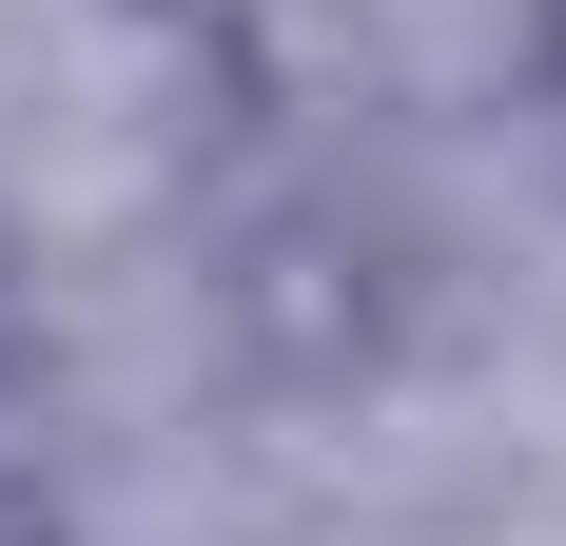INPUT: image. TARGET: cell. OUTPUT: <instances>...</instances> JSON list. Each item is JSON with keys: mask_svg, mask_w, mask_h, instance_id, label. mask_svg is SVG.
<instances>
[{"mask_svg": "<svg viewBox=\"0 0 566 546\" xmlns=\"http://www.w3.org/2000/svg\"><path fill=\"white\" fill-rule=\"evenodd\" d=\"M216 351L254 390H371L391 371V234L371 216H234L216 234Z\"/></svg>", "mask_w": 566, "mask_h": 546, "instance_id": "cell-1", "label": "cell"}, {"mask_svg": "<svg viewBox=\"0 0 566 546\" xmlns=\"http://www.w3.org/2000/svg\"><path fill=\"white\" fill-rule=\"evenodd\" d=\"M0 546H59V489H40V449L0 430Z\"/></svg>", "mask_w": 566, "mask_h": 546, "instance_id": "cell-2", "label": "cell"}, {"mask_svg": "<svg viewBox=\"0 0 566 546\" xmlns=\"http://www.w3.org/2000/svg\"><path fill=\"white\" fill-rule=\"evenodd\" d=\"M527 20H547V59H566V0H527Z\"/></svg>", "mask_w": 566, "mask_h": 546, "instance_id": "cell-3", "label": "cell"}, {"mask_svg": "<svg viewBox=\"0 0 566 546\" xmlns=\"http://www.w3.org/2000/svg\"><path fill=\"white\" fill-rule=\"evenodd\" d=\"M0 371H20V313H0Z\"/></svg>", "mask_w": 566, "mask_h": 546, "instance_id": "cell-4", "label": "cell"}]
</instances>
